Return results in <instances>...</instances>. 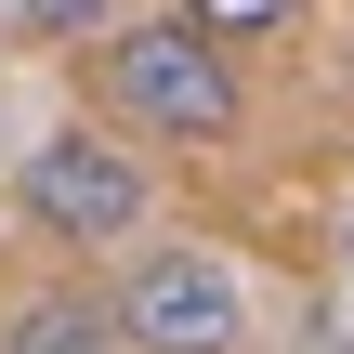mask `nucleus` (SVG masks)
<instances>
[{"mask_svg":"<svg viewBox=\"0 0 354 354\" xmlns=\"http://www.w3.org/2000/svg\"><path fill=\"white\" fill-rule=\"evenodd\" d=\"M342 263H354V236H342Z\"/></svg>","mask_w":354,"mask_h":354,"instance_id":"7","label":"nucleus"},{"mask_svg":"<svg viewBox=\"0 0 354 354\" xmlns=\"http://www.w3.org/2000/svg\"><path fill=\"white\" fill-rule=\"evenodd\" d=\"M105 105H118L145 145H236V118H250L236 53H223L197 13H131V26H105Z\"/></svg>","mask_w":354,"mask_h":354,"instance_id":"1","label":"nucleus"},{"mask_svg":"<svg viewBox=\"0 0 354 354\" xmlns=\"http://www.w3.org/2000/svg\"><path fill=\"white\" fill-rule=\"evenodd\" d=\"M0 354H131V328H118V302H92V289H26V302L0 315Z\"/></svg>","mask_w":354,"mask_h":354,"instance_id":"4","label":"nucleus"},{"mask_svg":"<svg viewBox=\"0 0 354 354\" xmlns=\"http://www.w3.org/2000/svg\"><path fill=\"white\" fill-rule=\"evenodd\" d=\"M118 328L131 354H250V289L223 276V250H131Z\"/></svg>","mask_w":354,"mask_h":354,"instance_id":"3","label":"nucleus"},{"mask_svg":"<svg viewBox=\"0 0 354 354\" xmlns=\"http://www.w3.org/2000/svg\"><path fill=\"white\" fill-rule=\"evenodd\" d=\"M171 13H197V26H210V39L236 53V39H263V26H289L302 0H171Z\"/></svg>","mask_w":354,"mask_h":354,"instance_id":"6","label":"nucleus"},{"mask_svg":"<svg viewBox=\"0 0 354 354\" xmlns=\"http://www.w3.org/2000/svg\"><path fill=\"white\" fill-rule=\"evenodd\" d=\"M0 13H13L26 39H105V26H118V0H0Z\"/></svg>","mask_w":354,"mask_h":354,"instance_id":"5","label":"nucleus"},{"mask_svg":"<svg viewBox=\"0 0 354 354\" xmlns=\"http://www.w3.org/2000/svg\"><path fill=\"white\" fill-rule=\"evenodd\" d=\"M13 210H26L53 250H118V236H145L158 184H145V158H131V145H105V131H53V145H26Z\"/></svg>","mask_w":354,"mask_h":354,"instance_id":"2","label":"nucleus"}]
</instances>
